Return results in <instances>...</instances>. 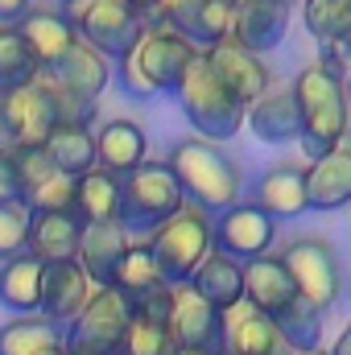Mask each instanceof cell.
<instances>
[{
	"mask_svg": "<svg viewBox=\"0 0 351 355\" xmlns=\"http://www.w3.org/2000/svg\"><path fill=\"white\" fill-rule=\"evenodd\" d=\"M298 297V285L293 277L285 272V265L277 257H261V261H248L244 265V302L261 314H281L289 302Z\"/></svg>",
	"mask_w": 351,
	"mask_h": 355,
	"instance_id": "7402d4cb",
	"label": "cell"
},
{
	"mask_svg": "<svg viewBox=\"0 0 351 355\" xmlns=\"http://www.w3.org/2000/svg\"><path fill=\"white\" fill-rule=\"evenodd\" d=\"M281 265L293 277L298 297H306L314 310H331V306H335L343 281H339V261H335V252H331L327 240H318V236L293 240V244L285 248Z\"/></svg>",
	"mask_w": 351,
	"mask_h": 355,
	"instance_id": "9c48e42d",
	"label": "cell"
},
{
	"mask_svg": "<svg viewBox=\"0 0 351 355\" xmlns=\"http://www.w3.org/2000/svg\"><path fill=\"white\" fill-rule=\"evenodd\" d=\"M67 355H71V352H67Z\"/></svg>",
	"mask_w": 351,
	"mask_h": 355,
	"instance_id": "db71d44e",
	"label": "cell"
},
{
	"mask_svg": "<svg viewBox=\"0 0 351 355\" xmlns=\"http://www.w3.org/2000/svg\"><path fill=\"white\" fill-rule=\"evenodd\" d=\"M293 99H298V112H302V149L310 162L343 149V137L351 128V112H348V91L339 79L323 75L318 67H306L298 79H293Z\"/></svg>",
	"mask_w": 351,
	"mask_h": 355,
	"instance_id": "6da1fadb",
	"label": "cell"
},
{
	"mask_svg": "<svg viewBox=\"0 0 351 355\" xmlns=\"http://www.w3.org/2000/svg\"><path fill=\"white\" fill-rule=\"evenodd\" d=\"M132 54H137V67H141V75L149 79L153 95H166V91H178V83H182L186 71H190V62H194L203 50L190 46L182 33H174L166 21H145V33H141V42L132 46Z\"/></svg>",
	"mask_w": 351,
	"mask_h": 355,
	"instance_id": "ba28073f",
	"label": "cell"
},
{
	"mask_svg": "<svg viewBox=\"0 0 351 355\" xmlns=\"http://www.w3.org/2000/svg\"><path fill=\"white\" fill-rule=\"evenodd\" d=\"M132 331V306L116 289H95L79 318L67 327L71 355H124Z\"/></svg>",
	"mask_w": 351,
	"mask_h": 355,
	"instance_id": "8992f818",
	"label": "cell"
},
{
	"mask_svg": "<svg viewBox=\"0 0 351 355\" xmlns=\"http://www.w3.org/2000/svg\"><path fill=\"white\" fill-rule=\"evenodd\" d=\"M273 232H277V223L264 215L257 202H248V207L236 202L215 223V252L228 257V261H236V265L261 261L264 252H268V244H273Z\"/></svg>",
	"mask_w": 351,
	"mask_h": 355,
	"instance_id": "7c38bea8",
	"label": "cell"
},
{
	"mask_svg": "<svg viewBox=\"0 0 351 355\" xmlns=\"http://www.w3.org/2000/svg\"><path fill=\"white\" fill-rule=\"evenodd\" d=\"M203 58H207L211 75L232 91L244 107H252L261 95H268V75H264L261 58H257V54H248V50H240L232 37H228V42H219V46H211V50H203Z\"/></svg>",
	"mask_w": 351,
	"mask_h": 355,
	"instance_id": "2e32d148",
	"label": "cell"
},
{
	"mask_svg": "<svg viewBox=\"0 0 351 355\" xmlns=\"http://www.w3.org/2000/svg\"><path fill=\"white\" fill-rule=\"evenodd\" d=\"M153 21H166L190 46L211 50L232 37V4L228 0H166Z\"/></svg>",
	"mask_w": 351,
	"mask_h": 355,
	"instance_id": "4fadbf2b",
	"label": "cell"
},
{
	"mask_svg": "<svg viewBox=\"0 0 351 355\" xmlns=\"http://www.w3.org/2000/svg\"><path fill=\"white\" fill-rule=\"evenodd\" d=\"M12 153H21V145H17V132H12V124L4 116V103H0V157H12Z\"/></svg>",
	"mask_w": 351,
	"mask_h": 355,
	"instance_id": "ee69618b",
	"label": "cell"
},
{
	"mask_svg": "<svg viewBox=\"0 0 351 355\" xmlns=\"http://www.w3.org/2000/svg\"><path fill=\"white\" fill-rule=\"evenodd\" d=\"M124 355H182V347L174 343L166 322H149L132 314V331H128V352Z\"/></svg>",
	"mask_w": 351,
	"mask_h": 355,
	"instance_id": "8d00e7d4",
	"label": "cell"
},
{
	"mask_svg": "<svg viewBox=\"0 0 351 355\" xmlns=\"http://www.w3.org/2000/svg\"><path fill=\"white\" fill-rule=\"evenodd\" d=\"M128 248H132V236L124 232L120 219L116 223H91V227H83V244H79L75 261H79V268L87 272V281L95 289H112Z\"/></svg>",
	"mask_w": 351,
	"mask_h": 355,
	"instance_id": "9a60e30c",
	"label": "cell"
},
{
	"mask_svg": "<svg viewBox=\"0 0 351 355\" xmlns=\"http://www.w3.org/2000/svg\"><path fill=\"white\" fill-rule=\"evenodd\" d=\"M25 12H29V0H0V25L17 29L25 21Z\"/></svg>",
	"mask_w": 351,
	"mask_h": 355,
	"instance_id": "7bdbcfd3",
	"label": "cell"
},
{
	"mask_svg": "<svg viewBox=\"0 0 351 355\" xmlns=\"http://www.w3.org/2000/svg\"><path fill=\"white\" fill-rule=\"evenodd\" d=\"M285 4H289V0H285Z\"/></svg>",
	"mask_w": 351,
	"mask_h": 355,
	"instance_id": "f5cc1de1",
	"label": "cell"
},
{
	"mask_svg": "<svg viewBox=\"0 0 351 355\" xmlns=\"http://www.w3.org/2000/svg\"><path fill=\"white\" fill-rule=\"evenodd\" d=\"M29 215H54V211H75L79 207V178L54 174L50 182H42L37 190L25 194Z\"/></svg>",
	"mask_w": 351,
	"mask_h": 355,
	"instance_id": "d590c367",
	"label": "cell"
},
{
	"mask_svg": "<svg viewBox=\"0 0 351 355\" xmlns=\"http://www.w3.org/2000/svg\"><path fill=\"white\" fill-rule=\"evenodd\" d=\"M12 157H17V170H21V182H25V194L37 190L42 182H50V178L58 174L54 162L46 157V149H21V153H12Z\"/></svg>",
	"mask_w": 351,
	"mask_h": 355,
	"instance_id": "ab89813d",
	"label": "cell"
},
{
	"mask_svg": "<svg viewBox=\"0 0 351 355\" xmlns=\"http://www.w3.org/2000/svg\"><path fill=\"white\" fill-rule=\"evenodd\" d=\"M42 272H46V265H37L29 252L4 261L0 265V302L8 310H21V318L37 314V306H42Z\"/></svg>",
	"mask_w": 351,
	"mask_h": 355,
	"instance_id": "f1b7e54d",
	"label": "cell"
},
{
	"mask_svg": "<svg viewBox=\"0 0 351 355\" xmlns=\"http://www.w3.org/2000/svg\"><path fill=\"white\" fill-rule=\"evenodd\" d=\"M186 207L170 162H145L120 178V223L128 236H153Z\"/></svg>",
	"mask_w": 351,
	"mask_h": 355,
	"instance_id": "277c9868",
	"label": "cell"
},
{
	"mask_svg": "<svg viewBox=\"0 0 351 355\" xmlns=\"http://www.w3.org/2000/svg\"><path fill=\"white\" fill-rule=\"evenodd\" d=\"M58 4H67V8H71V4H79V0H58Z\"/></svg>",
	"mask_w": 351,
	"mask_h": 355,
	"instance_id": "c3c4849f",
	"label": "cell"
},
{
	"mask_svg": "<svg viewBox=\"0 0 351 355\" xmlns=\"http://www.w3.org/2000/svg\"><path fill=\"white\" fill-rule=\"evenodd\" d=\"M67 17H71L75 33L87 42L91 50H99L103 58H116V62L145 33V17L132 12L124 0H79V4L67 8Z\"/></svg>",
	"mask_w": 351,
	"mask_h": 355,
	"instance_id": "52a82bcc",
	"label": "cell"
},
{
	"mask_svg": "<svg viewBox=\"0 0 351 355\" xmlns=\"http://www.w3.org/2000/svg\"><path fill=\"white\" fill-rule=\"evenodd\" d=\"M223 339H228V355H293L281 331L273 327V318L252 310L248 302L223 310Z\"/></svg>",
	"mask_w": 351,
	"mask_h": 355,
	"instance_id": "ffe728a7",
	"label": "cell"
},
{
	"mask_svg": "<svg viewBox=\"0 0 351 355\" xmlns=\"http://www.w3.org/2000/svg\"><path fill=\"white\" fill-rule=\"evenodd\" d=\"M17 33H21V42L29 46V54H33V62H37V75H50L67 54H71V46L79 42V33H75V25H71V17L67 12H25V21L17 25Z\"/></svg>",
	"mask_w": 351,
	"mask_h": 355,
	"instance_id": "ac0fdd59",
	"label": "cell"
},
{
	"mask_svg": "<svg viewBox=\"0 0 351 355\" xmlns=\"http://www.w3.org/2000/svg\"><path fill=\"white\" fill-rule=\"evenodd\" d=\"M273 327L281 331V339L289 343L293 355L318 352V339H323V310H314L306 297H293L281 314H273Z\"/></svg>",
	"mask_w": 351,
	"mask_h": 355,
	"instance_id": "d6a6232c",
	"label": "cell"
},
{
	"mask_svg": "<svg viewBox=\"0 0 351 355\" xmlns=\"http://www.w3.org/2000/svg\"><path fill=\"white\" fill-rule=\"evenodd\" d=\"M244 124L261 141H298L302 137V112H298L293 91H268V95H261L248 107V120Z\"/></svg>",
	"mask_w": 351,
	"mask_h": 355,
	"instance_id": "4316f807",
	"label": "cell"
},
{
	"mask_svg": "<svg viewBox=\"0 0 351 355\" xmlns=\"http://www.w3.org/2000/svg\"><path fill=\"white\" fill-rule=\"evenodd\" d=\"M42 149L54 162L58 174L83 178L95 170V137H91V128H54Z\"/></svg>",
	"mask_w": 351,
	"mask_h": 355,
	"instance_id": "1f68e13d",
	"label": "cell"
},
{
	"mask_svg": "<svg viewBox=\"0 0 351 355\" xmlns=\"http://www.w3.org/2000/svg\"><path fill=\"white\" fill-rule=\"evenodd\" d=\"M124 4H128L132 12H141L145 21H153V17L162 12V4H166V0H124Z\"/></svg>",
	"mask_w": 351,
	"mask_h": 355,
	"instance_id": "f6af8a7d",
	"label": "cell"
},
{
	"mask_svg": "<svg viewBox=\"0 0 351 355\" xmlns=\"http://www.w3.org/2000/svg\"><path fill=\"white\" fill-rule=\"evenodd\" d=\"M67 347V331L42 314H25L0 327V355H46Z\"/></svg>",
	"mask_w": 351,
	"mask_h": 355,
	"instance_id": "83f0119b",
	"label": "cell"
},
{
	"mask_svg": "<svg viewBox=\"0 0 351 355\" xmlns=\"http://www.w3.org/2000/svg\"><path fill=\"white\" fill-rule=\"evenodd\" d=\"M174 95H178V103H182V116L198 132V141H211V145L215 141H232L244 128V120H248V107L211 75V67H207L203 54L190 62V71L178 83Z\"/></svg>",
	"mask_w": 351,
	"mask_h": 355,
	"instance_id": "3957f363",
	"label": "cell"
},
{
	"mask_svg": "<svg viewBox=\"0 0 351 355\" xmlns=\"http://www.w3.org/2000/svg\"><path fill=\"white\" fill-rule=\"evenodd\" d=\"M79 244H83V219L75 211H54V215H33L29 219V244H25V252L37 265L75 261Z\"/></svg>",
	"mask_w": 351,
	"mask_h": 355,
	"instance_id": "d6986e66",
	"label": "cell"
},
{
	"mask_svg": "<svg viewBox=\"0 0 351 355\" xmlns=\"http://www.w3.org/2000/svg\"><path fill=\"white\" fill-rule=\"evenodd\" d=\"M132 310L145 302V297H153L157 289H166V277H162V268L153 261V252L145 248V244H132L128 248V257H124V265L116 272V285H112Z\"/></svg>",
	"mask_w": 351,
	"mask_h": 355,
	"instance_id": "f546056e",
	"label": "cell"
},
{
	"mask_svg": "<svg viewBox=\"0 0 351 355\" xmlns=\"http://www.w3.org/2000/svg\"><path fill=\"white\" fill-rule=\"evenodd\" d=\"M182 355H190V352H182Z\"/></svg>",
	"mask_w": 351,
	"mask_h": 355,
	"instance_id": "816d5d0a",
	"label": "cell"
},
{
	"mask_svg": "<svg viewBox=\"0 0 351 355\" xmlns=\"http://www.w3.org/2000/svg\"><path fill=\"white\" fill-rule=\"evenodd\" d=\"M0 103H4V116H8V124H12L21 149H42V145L50 141V132L58 128L54 87H50L46 75H37L33 83L8 91V95H0Z\"/></svg>",
	"mask_w": 351,
	"mask_h": 355,
	"instance_id": "8fae6325",
	"label": "cell"
},
{
	"mask_svg": "<svg viewBox=\"0 0 351 355\" xmlns=\"http://www.w3.org/2000/svg\"><path fill=\"white\" fill-rule=\"evenodd\" d=\"M343 91H348V103H351V75H348V87H343Z\"/></svg>",
	"mask_w": 351,
	"mask_h": 355,
	"instance_id": "7dc6e473",
	"label": "cell"
},
{
	"mask_svg": "<svg viewBox=\"0 0 351 355\" xmlns=\"http://www.w3.org/2000/svg\"><path fill=\"white\" fill-rule=\"evenodd\" d=\"M302 21L323 46H348L351 42V0H306Z\"/></svg>",
	"mask_w": 351,
	"mask_h": 355,
	"instance_id": "836d02e7",
	"label": "cell"
},
{
	"mask_svg": "<svg viewBox=\"0 0 351 355\" xmlns=\"http://www.w3.org/2000/svg\"><path fill=\"white\" fill-rule=\"evenodd\" d=\"M145 248L153 252V261L162 268L166 285L178 289V285H186L194 277V268L215 252V223L207 219V211H198V207L186 202L166 227H157L149 236Z\"/></svg>",
	"mask_w": 351,
	"mask_h": 355,
	"instance_id": "5b68a950",
	"label": "cell"
},
{
	"mask_svg": "<svg viewBox=\"0 0 351 355\" xmlns=\"http://www.w3.org/2000/svg\"><path fill=\"white\" fill-rule=\"evenodd\" d=\"M29 207L25 202H8V207H0V261H12V257H21L25 252V244H29Z\"/></svg>",
	"mask_w": 351,
	"mask_h": 355,
	"instance_id": "74e56055",
	"label": "cell"
},
{
	"mask_svg": "<svg viewBox=\"0 0 351 355\" xmlns=\"http://www.w3.org/2000/svg\"><path fill=\"white\" fill-rule=\"evenodd\" d=\"M228 4H232V8H236V4H244V0H228Z\"/></svg>",
	"mask_w": 351,
	"mask_h": 355,
	"instance_id": "681fc988",
	"label": "cell"
},
{
	"mask_svg": "<svg viewBox=\"0 0 351 355\" xmlns=\"http://www.w3.org/2000/svg\"><path fill=\"white\" fill-rule=\"evenodd\" d=\"M257 207L277 223V219H298L302 211H310L306 202V170L302 166H273L257 182Z\"/></svg>",
	"mask_w": 351,
	"mask_h": 355,
	"instance_id": "cb8c5ba5",
	"label": "cell"
},
{
	"mask_svg": "<svg viewBox=\"0 0 351 355\" xmlns=\"http://www.w3.org/2000/svg\"><path fill=\"white\" fill-rule=\"evenodd\" d=\"M306 202L314 211H335L351 202V149H335L306 170Z\"/></svg>",
	"mask_w": 351,
	"mask_h": 355,
	"instance_id": "603a6c76",
	"label": "cell"
},
{
	"mask_svg": "<svg viewBox=\"0 0 351 355\" xmlns=\"http://www.w3.org/2000/svg\"><path fill=\"white\" fill-rule=\"evenodd\" d=\"M8 202H25V182L17 170V157H0V207Z\"/></svg>",
	"mask_w": 351,
	"mask_h": 355,
	"instance_id": "60d3db41",
	"label": "cell"
},
{
	"mask_svg": "<svg viewBox=\"0 0 351 355\" xmlns=\"http://www.w3.org/2000/svg\"><path fill=\"white\" fill-rule=\"evenodd\" d=\"M170 170H174L182 198H190V207L198 211H232L240 202V186L244 178L236 170V162L211 145V141H182L170 149Z\"/></svg>",
	"mask_w": 351,
	"mask_h": 355,
	"instance_id": "7a4b0ae2",
	"label": "cell"
},
{
	"mask_svg": "<svg viewBox=\"0 0 351 355\" xmlns=\"http://www.w3.org/2000/svg\"><path fill=\"white\" fill-rule=\"evenodd\" d=\"M306 355H327V352H306Z\"/></svg>",
	"mask_w": 351,
	"mask_h": 355,
	"instance_id": "f907efd6",
	"label": "cell"
},
{
	"mask_svg": "<svg viewBox=\"0 0 351 355\" xmlns=\"http://www.w3.org/2000/svg\"><path fill=\"white\" fill-rule=\"evenodd\" d=\"M186 285H190L207 306H215V310H232V306L244 302V265H236V261L211 252L203 265L194 268V277H190Z\"/></svg>",
	"mask_w": 351,
	"mask_h": 355,
	"instance_id": "484cf974",
	"label": "cell"
},
{
	"mask_svg": "<svg viewBox=\"0 0 351 355\" xmlns=\"http://www.w3.org/2000/svg\"><path fill=\"white\" fill-rule=\"evenodd\" d=\"M95 285L87 281V272L79 268V261H62V265H46L42 272V306L37 314L58 322L62 331L79 318V310L91 302Z\"/></svg>",
	"mask_w": 351,
	"mask_h": 355,
	"instance_id": "5bb4252c",
	"label": "cell"
},
{
	"mask_svg": "<svg viewBox=\"0 0 351 355\" xmlns=\"http://www.w3.org/2000/svg\"><path fill=\"white\" fill-rule=\"evenodd\" d=\"M170 335L182 352L190 355H228L223 339V310L207 306L190 285L174 289V314H170Z\"/></svg>",
	"mask_w": 351,
	"mask_h": 355,
	"instance_id": "30bf717a",
	"label": "cell"
},
{
	"mask_svg": "<svg viewBox=\"0 0 351 355\" xmlns=\"http://www.w3.org/2000/svg\"><path fill=\"white\" fill-rule=\"evenodd\" d=\"M75 215L83 219V227L91 223H116L120 219V178H112L108 170H91L79 178V207Z\"/></svg>",
	"mask_w": 351,
	"mask_h": 355,
	"instance_id": "4dcf8cb0",
	"label": "cell"
},
{
	"mask_svg": "<svg viewBox=\"0 0 351 355\" xmlns=\"http://www.w3.org/2000/svg\"><path fill=\"white\" fill-rule=\"evenodd\" d=\"M145 153H149V141L132 120H108L95 132V166L112 178H128L137 166H145Z\"/></svg>",
	"mask_w": 351,
	"mask_h": 355,
	"instance_id": "44dd1931",
	"label": "cell"
},
{
	"mask_svg": "<svg viewBox=\"0 0 351 355\" xmlns=\"http://www.w3.org/2000/svg\"><path fill=\"white\" fill-rule=\"evenodd\" d=\"M289 29V4L285 0H244L232 8V42L248 54H264L281 46Z\"/></svg>",
	"mask_w": 351,
	"mask_h": 355,
	"instance_id": "e0dca14e",
	"label": "cell"
},
{
	"mask_svg": "<svg viewBox=\"0 0 351 355\" xmlns=\"http://www.w3.org/2000/svg\"><path fill=\"white\" fill-rule=\"evenodd\" d=\"M33 79H37V62H33L29 46L21 42L17 29L0 25V95L25 87V83H33Z\"/></svg>",
	"mask_w": 351,
	"mask_h": 355,
	"instance_id": "e575fe53",
	"label": "cell"
},
{
	"mask_svg": "<svg viewBox=\"0 0 351 355\" xmlns=\"http://www.w3.org/2000/svg\"><path fill=\"white\" fill-rule=\"evenodd\" d=\"M331 355H351V327L339 335V343H335V352H331Z\"/></svg>",
	"mask_w": 351,
	"mask_h": 355,
	"instance_id": "bcb514c9",
	"label": "cell"
},
{
	"mask_svg": "<svg viewBox=\"0 0 351 355\" xmlns=\"http://www.w3.org/2000/svg\"><path fill=\"white\" fill-rule=\"evenodd\" d=\"M323 75H331V79H339V83H348V62H343V50L339 46H323V54H318V62H314Z\"/></svg>",
	"mask_w": 351,
	"mask_h": 355,
	"instance_id": "b9f144b4",
	"label": "cell"
},
{
	"mask_svg": "<svg viewBox=\"0 0 351 355\" xmlns=\"http://www.w3.org/2000/svg\"><path fill=\"white\" fill-rule=\"evenodd\" d=\"M50 87H54V107H58V128H87L95 120V99H83L58 83H50Z\"/></svg>",
	"mask_w": 351,
	"mask_h": 355,
	"instance_id": "f35d334b",
	"label": "cell"
},
{
	"mask_svg": "<svg viewBox=\"0 0 351 355\" xmlns=\"http://www.w3.org/2000/svg\"><path fill=\"white\" fill-rule=\"evenodd\" d=\"M46 79L58 83V87H67V91H75V95H83V99H99V91L108 87V79H112V71H108V58L99 50H91L87 42L79 37L71 46V54Z\"/></svg>",
	"mask_w": 351,
	"mask_h": 355,
	"instance_id": "d4e9b609",
	"label": "cell"
}]
</instances>
